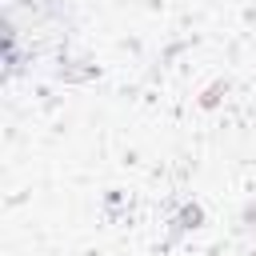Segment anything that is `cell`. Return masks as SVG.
<instances>
[{
    "label": "cell",
    "mask_w": 256,
    "mask_h": 256,
    "mask_svg": "<svg viewBox=\"0 0 256 256\" xmlns=\"http://www.w3.org/2000/svg\"><path fill=\"white\" fill-rule=\"evenodd\" d=\"M240 220H244V228H256V200L244 208V216H240Z\"/></svg>",
    "instance_id": "2"
},
{
    "label": "cell",
    "mask_w": 256,
    "mask_h": 256,
    "mask_svg": "<svg viewBox=\"0 0 256 256\" xmlns=\"http://www.w3.org/2000/svg\"><path fill=\"white\" fill-rule=\"evenodd\" d=\"M200 220H204L200 204H184V208H180V216H176L172 224H176V232H188V228H200Z\"/></svg>",
    "instance_id": "1"
}]
</instances>
